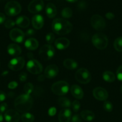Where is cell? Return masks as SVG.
Returning <instances> with one entry per match:
<instances>
[{"label": "cell", "instance_id": "1", "mask_svg": "<svg viewBox=\"0 0 122 122\" xmlns=\"http://www.w3.org/2000/svg\"><path fill=\"white\" fill-rule=\"evenodd\" d=\"M51 28L53 31L58 35H65L71 32L73 26L68 20L57 18L53 21Z\"/></svg>", "mask_w": 122, "mask_h": 122}, {"label": "cell", "instance_id": "2", "mask_svg": "<svg viewBox=\"0 0 122 122\" xmlns=\"http://www.w3.org/2000/svg\"><path fill=\"white\" fill-rule=\"evenodd\" d=\"M33 104L32 98L30 95L22 94L18 97L14 101V107L20 113H26L31 110Z\"/></svg>", "mask_w": 122, "mask_h": 122}, {"label": "cell", "instance_id": "3", "mask_svg": "<svg viewBox=\"0 0 122 122\" xmlns=\"http://www.w3.org/2000/svg\"><path fill=\"white\" fill-rule=\"evenodd\" d=\"M92 42L93 45L97 49L102 50L107 47L108 39L104 33H97L92 37Z\"/></svg>", "mask_w": 122, "mask_h": 122}, {"label": "cell", "instance_id": "4", "mask_svg": "<svg viewBox=\"0 0 122 122\" xmlns=\"http://www.w3.org/2000/svg\"><path fill=\"white\" fill-rule=\"evenodd\" d=\"M51 89L55 95L63 96L68 93L69 86V84L65 81H59L53 84Z\"/></svg>", "mask_w": 122, "mask_h": 122}, {"label": "cell", "instance_id": "5", "mask_svg": "<svg viewBox=\"0 0 122 122\" xmlns=\"http://www.w3.org/2000/svg\"><path fill=\"white\" fill-rule=\"evenodd\" d=\"M22 7L20 4L15 1L7 2L5 6V12L8 16H15L21 12Z\"/></svg>", "mask_w": 122, "mask_h": 122}, {"label": "cell", "instance_id": "6", "mask_svg": "<svg viewBox=\"0 0 122 122\" xmlns=\"http://www.w3.org/2000/svg\"><path fill=\"white\" fill-rule=\"evenodd\" d=\"M55 54V50L53 46L50 44L44 45L40 48L39 56L42 60L44 61L49 60L53 57Z\"/></svg>", "mask_w": 122, "mask_h": 122}, {"label": "cell", "instance_id": "7", "mask_svg": "<svg viewBox=\"0 0 122 122\" xmlns=\"http://www.w3.org/2000/svg\"><path fill=\"white\" fill-rule=\"evenodd\" d=\"M75 78L77 82L82 84L88 83L91 80V75L89 71L84 68L78 69L75 72Z\"/></svg>", "mask_w": 122, "mask_h": 122}, {"label": "cell", "instance_id": "8", "mask_svg": "<svg viewBox=\"0 0 122 122\" xmlns=\"http://www.w3.org/2000/svg\"><path fill=\"white\" fill-rule=\"evenodd\" d=\"M26 69L29 72L33 75H38L43 71V66L38 61L31 59L26 64Z\"/></svg>", "mask_w": 122, "mask_h": 122}, {"label": "cell", "instance_id": "9", "mask_svg": "<svg viewBox=\"0 0 122 122\" xmlns=\"http://www.w3.org/2000/svg\"><path fill=\"white\" fill-rule=\"evenodd\" d=\"M90 23L92 27L97 30H102L104 29L106 26L105 21L104 18L100 15L94 14L92 15L90 19Z\"/></svg>", "mask_w": 122, "mask_h": 122}, {"label": "cell", "instance_id": "10", "mask_svg": "<svg viewBox=\"0 0 122 122\" xmlns=\"http://www.w3.org/2000/svg\"><path fill=\"white\" fill-rule=\"evenodd\" d=\"M25 61L23 57H17L10 61L8 66L10 70L16 71L22 69L25 66Z\"/></svg>", "mask_w": 122, "mask_h": 122}, {"label": "cell", "instance_id": "11", "mask_svg": "<svg viewBox=\"0 0 122 122\" xmlns=\"http://www.w3.org/2000/svg\"><path fill=\"white\" fill-rule=\"evenodd\" d=\"M9 36L13 41L17 43H22L25 39V34L19 29L14 28L11 30Z\"/></svg>", "mask_w": 122, "mask_h": 122}, {"label": "cell", "instance_id": "12", "mask_svg": "<svg viewBox=\"0 0 122 122\" xmlns=\"http://www.w3.org/2000/svg\"><path fill=\"white\" fill-rule=\"evenodd\" d=\"M44 8V2L43 0H33L29 4L28 9L31 13H38Z\"/></svg>", "mask_w": 122, "mask_h": 122}, {"label": "cell", "instance_id": "13", "mask_svg": "<svg viewBox=\"0 0 122 122\" xmlns=\"http://www.w3.org/2000/svg\"><path fill=\"white\" fill-rule=\"evenodd\" d=\"M93 95L99 101H105L108 97V92L102 87H97L93 91Z\"/></svg>", "mask_w": 122, "mask_h": 122}, {"label": "cell", "instance_id": "14", "mask_svg": "<svg viewBox=\"0 0 122 122\" xmlns=\"http://www.w3.org/2000/svg\"><path fill=\"white\" fill-rule=\"evenodd\" d=\"M4 119L7 122H18L20 119V116L14 110H8L4 113Z\"/></svg>", "mask_w": 122, "mask_h": 122}, {"label": "cell", "instance_id": "15", "mask_svg": "<svg viewBox=\"0 0 122 122\" xmlns=\"http://www.w3.org/2000/svg\"><path fill=\"white\" fill-rule=\"evenodd\" d=\"M59 73V69L55 64H50L45 68L44 76L49 79H53L56 77Z\"/></svg>", "mask_w": 122, "mask_h": 122}, {"label": "cell", "instance_id": "16", "mask_svg": "<svg viewBox=\"0 0 122 122\" xmlns=\"http://www.w3.org/2000/svg\"><path fill=\"white\" fill-rule=\"evenodd\" d=\"M60 122H69L71 119V111L69 108H64L60 112L58 116Z\"/></svg>", "mask_w": 122, "mask_h": 122}, {"label": "cell", "instance_id": "17", "mask_svg": "<svg viewBox=\"0 0 122 122\" xmlns=\"http://www.w3.org/2000/svg\"><path fill=\"white\" fill-rule=\"evenodd\" d=\"M44 19L42 15L36 14L32 19V25L34 29L39 30L44 26Z\"/></svg>", "mask_w": 122, "mask_h": 122}, {"label": "cell", "instance_id": "18", "mask_svg": "<svg viewBox=\"0 0 122 122\" xmlns=\"http://www.w3.org/2000/svg\"><path fill=\"white\" fill-rule=\"evenodd\" d=\"M7 52L10 56L17 57L22 53V49L16 44H10L7 46Z\"/></svg>", "mask_w": 122, "mask_h": 122}, {"label": "cell", "instance_id": "19", "mask_svg": "<svg viewBox=\"0 0 122 122\" xmlns=\"http://www.w3.org/2000/svg\"><path fill=\"white\" fill-rule=\"evenodd\" d=\"M71 93L74 98L81 100L83 98L84 92L81 87L77 85H73L71 87Z\"/></svg>", "mask_w": 122, "mask_h": 122}, {"label": "cell", "instance_id": "20", "mask_svg": "<svg viewBox=\"0 0 122 122\" xmlns=\"http://www.w3.org/2000/svg\"><path fill=\"white\" fill-rule=\"evenodd\" d=\"M70 42L66 38H59L55 42V46L58 50H65L69 46Z\"/></svg>", "mask_w": 122, "mask_h": 122}, {"label": "cell", "instance_id": "21", "mask_svg": "<svg viewBox=\"0 0 122 122\" xmlns=\"http://www.w3.org/2000/svg\"><path fill=\"white\" fill-rule=\"evenodd\" d=\"M38 45H39V43L38 41L33 38L28 39L25 43V46L26 48L31 51L36 50L38 47Z\"/></svg>", "mask_w": 122, "mask_h": 122}, {"label": "cell", "instance_id": "22", "mask_svg": "<svg viewBox=\"0 0 122 122\" xmlns=\"http://www.w3.org/2000/svg\"><path fill=\"white\" fill-rule=\"evenodd\" d=\"M45 13L47 15L50 19H52L56 16L57 14L56 7L53 3H49L45 7Z\"/></svg>", "mask_w": 122, "mask_h": 122}, {"label": "cell", "instance_id": "23", "mask_svg": "<svg viewBox=\"0 0 122 122\" xmlns=\"http://www.w3.org/2000/svg\"><path fill=\"white\" fill-rule=\"evenodd\" d=\"M16 24L19 27H22V28H26L29 26V19L25 15H22V16L17 18L16 20Z\"/></svg>", "mask_w": 122, "mask_h": 122}, {"label": "cell", "instance_id": "24", "mask_svg": "<svg viewBox=\"0 0 122 122\" xmlns=\"http://www.w3.org/2000/svg\"><path fill=\"white\" fill-rule=\"evenodd\" d=\"M81 117L83 119L87 122L92 121L95 117L94 114L92 112L89 110H83L80 113Z\"/></svg>", "mask_w": 122, "mask_h": 122}, {"label": "cell", "instance_id": "25", "mask_svg": "<svg viewBox=\"0 0 122 122\" xmlns=\"http://www.w3.org/2000/svg\"><path fill=\"white\" fill-rule=\"evenodd\" d=\"M63 66L69 70H74L78 67V64L75 60L72 59H66L63 63Z\"/></svg>", "mask_w": 122, "mask_h": 122}, {"label": "cell", "instance_id": "26", "mask_svg": "<svg viewBox=\"0 0 122 122\" xmlns=\"http://www.w3.org/2000/svg\"><path fill=\"white\" fill-rule=\"evenodd\" d=\"M103 79L107 82H113L116 80V76L112 72L110 71H105L103 73Z\"/></svg>", "mask_w": 122, "mask_h": 122}, {"label": "cell", "instance_id": "27", "mask_svg": "<svg viewBox=\"0 0 122 122\" xmlns=\"http://www.w3.org/2000/svg\"><path fill=\"white\" fill-rule=\"evenodd\" d=\"M57 102H58V104H59L60 106H61L62 107H64L65 108H68L72 105L70 100L65 97H61L60 98H59Z\"/></svg>", "mask_w": 122, "mask_h": 122}, {"label": "cell", "instance_id": "28", "mask_svg": "<svg viewBox=\"0 0 122 122\" xmlns=\"http://www.w3.org/2000/svg\"><path fill=\"white\" fill-rule=\"evenodd\" d=\"M20 119L23 122H33L34 121L35 117L33 114L26 112L22 114L20 116Z\"/></svg>", "mask_w": 122, "mask_h": 122}, {"label": "cell", "instance_id": "29", "mask_svg": "<svg viewBox=\"0 0 122 122\" xmlns=\"http://www.w3.org/2000/svg\"><path fill=\"white\" fill-rule=\"evenodd\" d=\"M114 47L116 51L122 52V36L116 38L114 42Z\"/></svg>", "mask_w": 122, "mask_h": 122}, {"label": "cell", "instance_id": "30", "mask_svg": "<svg viewBox=\"0 0 122 122\" xmlns=\"http://www.w3.org/2000/svg\"><path fill=\"white\" fill-rule=\"evenodd\" d=\"M61 14H62V16L65 19H69L72 15V11L69 7H66L62 10Z\"/></svg>", "mask_w": 122, "mask_h": 122}, {"label": "cell", "instance_id": "31", "mask_svg": "<svg viewBox=\"0 0 122 122\" xmlns=\"http://www.w3.org/2000/svg\"><path fill=\"white\" fill-rule=\"evenodd\" d=\"M23 89L24 91L25 92V94L30 95L33 90V86L32 83H27L25 85Z\"/></svg>", "mask_w": 122, "mask_h": 122}, {"label": "cell", "instance_id": "32", "mask_svg": "<svg viewBox=\"0 0 122 122\" xmlns=\"http://www.w3.org/2000/svg\"><path fill=\"white\" fill-rule=\"evenodd\" d=\"M103 107L104 109L105 110L106 112H112V109H113V106H112V103L110 101H105L103 105Z\"/></svg>", "mask_w": 122, "mask_h": 122}, {"label": "cell", "instance_id": "33", "mask_svg": "<svg viewBox=\"0 0 122 122\" xmlns=\"http://www.w3.org/2000/svg\"><path fill=\"white\" fill-rule=\"evenodd\" d=\"M55 35H54L53 33H51V32L47 33L46 36H45V41H46V42L49 44H52L54 42V41H55Z\"/></svg>", "mask_w": 122, "mask_h": 122}, {"label": "cell", "instance_id": "34", "mask_svg": "<svg viewBox=\"0 0 122 122\" xmlns=\"http://www.w3.org/2000/svg\"><path fill=\"white\" fill-rule=\"evenodd\" d=\"M16 25V23L13 21V20L11 19H8L4 22V26L7 29H11L13 28Z\"/></svg>", "mask_w": 122, "mask_h": 122}, {"label": "cell", "instance_id": "35", "mask_svg": "<svg viewBox=\"0 0 122 122\" xmlns=\"http://www.w3.org/2000/svg\"><path fill=\"white\" fill-rule=\"evenodd\" d=\"M71 106L74 112H77L80 108V103L77 100H74L72 103Z\"/></svg>", "mask_w": 122, "mask_h": 122}, {"label": "cell", "instance_id": "36", "mask_svg": "<svg viewBox=\"0 0 122 122\" xmlns=\"http://www.w3.org/2000/svg\"><path fill=\"white\" fill-rule=\"evenodd\" d=\"M116 75H117V77L118 79V81L122 82V66L118 67V68L117 70Z\"/></svg>", "mask_w": 122, "mask_h": 122}, {"label": "cell", "instance_id": "37", "mask_svg": "<svg viewBox=\"0 0 122 122\" xmlns=\"http://www.w3.org/2000/svg\"><path fill=\"white\" fill-rule=\"evenodd\" d=\"M27 74L25 72H22L19 76V81L20 82H25V81H26V79H27Z\"/></svg>", "mask_w": 122, "mask_h": 122}, {"label": "cell", "instance_id": "38", "mask_svg": "<svg viewBox=\"0 0 122 122\" xmlns=\"http://www.w3.org/2000/svg\"><path fill=\"white\" fill-rule=\"evenodd\" d=\"M7 107H8V106H7V103L6 102H4V103H2L1 105H0V113H4L7 111Z\"/></svg>", "mask_w": 122, "mask_h": 122}, {"label": "cell", "instance_id": "39", "mask_svg": "<svg viewBox=\"0 0 122 122\" xmlns=\"http://www.w3.org/2000/svg\"><path fill=\"white\" fill-rule=\"evenodd\" d=\"M18 85V83H17V82L16 81H12V82H10L8 85V88L9 89H15Z\"/></svg>", "mask_w": 122, "mask_h": 122}, {"label": "cell", "instance_id": "40", "mask_svg": "<svg viewBox=\"0 0 122 122\" xmlns=\"http://www.w3.org/2000/svg\"><path fill=\"white\" fill-rule=\"evenodd\" d=\"M72 122H81V119L78 114H75L71 118Z\"/></svg>", "mask_w": 122, "mask_h": 122}, {"label": "cell", "instance_id": "41", "mask_svg": "<svg viewBox=\"0 0 122 122\" xmlns=\"http://www.w3.org/2000/svg\"><path fill=\"white\" fill-rule=\"evenodd\" d=\"M35 33V32L34 30L32 29H28L27 30H26V33H25V35H26V36H30L34 35Z\"/></svg>", "mask_w": 122, "mask_h": 122}, {"label": "cell", "instance_id": "42", "mask_svg": "<svg viewBox=\"0 0 122 122\" xmlns=\"http://www.w3.org/2000/svg\"><path fill=\"white\" fill-rule=\"evenodd\" d=\"M6 98V94L2 91H0V102L4 101Z\"/></svg>", "mask_w": 122, "mask_h": 122}, {"label": "cell", "instance_id": "43", "mask_svg": "<svg viewBox=\"0 0 122 122\" xmlns=\"http://www.w3.org/2000/svg\"><path fill=\"white\" fill-rule=\"evenodd\" d=\"M105 17H106V19H108V20H112V19L114 18V14L113 13H111V12H108V13H106Z\"/></svg>", "mask_w": 122, "mask_h": 122}, {"label": "cell", "instance_id": "44", "mask_svg": "<svg viewBox=\"0 0 122 122\" xmlns=\"http://www.w3.org/2000/svg\"><path fill=\"white\" fill-rule=\"evenodd\" d=\"M56 113V110L55 107H51L49 109V114L50 116H54Z\"/></svg>", "mask_w": 122, "mask_h": 122}, {"label": "cell", "instance_id": "45", "mask_svg": "<svg viewBox=\"0 0 122 122\" xmlns=\"http://www.w3.org/2000/svg\"><path fill=\"white\" fill-rule=\"evenodd\" d=\"M6 21V15L2 13H0V25L2 24Z\"/></svg>", "mask_w": 122, "mask_h": 122}, {"label": "cell", "instance_id": "46", "mask_svg": "<svg viewBox=\"0 0 122 122\" xmlns=\"http://www.w3.org/2000/svg\"><path fill=\"white\" fill-rule=\"evenodd\" d=\"M78 8L80 9H84L86 8V4L85 1H81L78 4Z\"/></svg>", "mask_w": 122, "mask_h": 122}, {"label": "cell", "instance_id": "47", "mask_svg": "<svg viewBox=\"0 0 122 122\" xmlns=\"http://www.w3.org/2000/svg\"><path fill=\"white\" fill-rule=\"evenodd\" d=\"M44 79H45V77H44V75H39V76H38L37 79H38V81H39V82H41V81H44Z\"/></svg>", "mask_w": 122, "mask_h": 122}, {"label": "cell", "instance_id": "48", "mask_svg": "<svg viewBox=\"0 0 122 122\" xmlns=\"http://www.w3.org/2000/svg\"><path fill=\"white\" fill-rule=\"evenodd\" d=\"M3 119H4L3 116H2V114L0 113V122H2V121H3Z\"/></svg>", "mask_w": 122, "mask_h": 122}, {"label": "cell", "instance_id": "49", "mask_svg": "<svg viewBox=\"0 0 122 122\" xmlns=\"http://www.w3.org/2000/svg\"><path fill=\"white\" fill-rule=\"evenodd\" d=\"M66 1H68V2H75L77 1L78 0H66Z\"/></svg>", "mask_w": 122, "mask_h": 122}, {"label": "cell", "instance_id": "50", "mask_svg": "<svg viewBox=\"0 0 122 122\" xmlns=\"http://www.w3.org/2000/svg\"><path fill=\"white\" fill-rule=\"evenodd\" d=\"M8 71H4L3 73H2V76H6V75H7V74H8Z\"/></svg>", "mask_w": 122, "mask_h": 122}, {"label": "cell", "instance_id": "51", "mask_svg": "<svg viewBox=\"0 0 122 122\" xmlns=\"http://www.w3.org/2000/svg\"><path fill=\"white\" fill-rule=\"evenodd\" d=\"M121 92H122V86H121Z\"/></svg>", "mask_w": 122, "mask_h": 122}, {"label": "cell", "instance_id": "52", "mask_svg": "<svg viewBox=\"0 0 122 122\" xmlns=\"http://www.w3.org/2000/svg\"><path fill=\"white\" fill-rule=\"evenodd\" d=\"M47 1H49V0H47Z\"/></svg>", "mask_w": 122, "mask_h": 122}]
</instances>
